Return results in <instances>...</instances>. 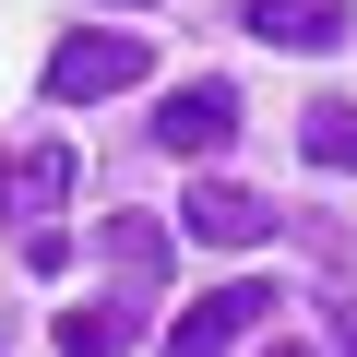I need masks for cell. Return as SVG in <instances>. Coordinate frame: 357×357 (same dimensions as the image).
Listing matches in <instances>:
<instances>
[{"label":"cell","instance_id":"cell-4","mask_svg":"<svg viewBox=\"0 0 357 357\" xmlns=\"http://www.w3.org/2000/svg\"><path fill=\"white\" fill-rule=\"evenodd\" d=\"M262 310H274V286H215L203 310H178V321H167V357H227Z\"/></svg>","mask_w":357,"mask_h":357},{"label":"cell","instance_id":"cell-9","mask_svg":"<svg viewBox=\"0 0 357 357\" xmlns=\"http://www.w3.org/2000/svg\"><path fill=\"white\" fill-rule=\"evenodd\" d=\"M107 262H119L131 286H155V274H167V238H155L143 215H119V227H107Z\"/></svg>","mask_w":357,"mask_h":357},{"label":"cell","instance_id":"cell-7","mask_svg":"<svg viewBox=\"0 0 357 357\" xmlns=\"http://www.w3.org/2000/svg\"><path fill=\"white\" fill-rule=\"evenodd\" d=\"M131 345H143V310H131V298L60 310V357H131Z\"/></svg>","mask_w":357,"mask_h":357},{"label":"cell","instance_id":"cell-5","mask_svg":"<svg viewBox=\"0 0 357 357\" xmlns=\"http://www.w3.org/2000/svg\"><path fill=\"white\" fill-rule=\"evenodd\" d=\"M60 191H72V143H36L13 178H0V215H24V238H60V227H48Z\"/></svg>","mask_w":357,"mask_h":357},{"label":"cell","instance_id":"cell-12","mask_svg":"<svg viewBox=\"0 0 357 357\" xmlns=\"http://www.w3.org/2000/svg\"><path fill=\"white\" fill-rule=\"evenodd\" d=\"M0 178H13V167H0Z\"/></svg>","mask_w":357,"mask_h":357},{"label":"cell","instance_id":"cell-2","mask_svg":"<svg viewBox=\"0 0 357 357\" xmlns=\"http://www.w3.org/2000/svg\"><path fill=\"white\" fill-rule=\"evenodd\" d=\"M155 143H167V155H191V167L227 155V143H238V84H215V72H203V84H178V96L155 107Z\"/></svg>","mask_w":357,"mask_h":357},{"label":"cell","instance_id":"cell-3","mask_svg":"<svg viewBox=\"0 0 357 357\" xmlns=\"http://www.w3.org/2000/svg\"><path fill=\"white\" fill-rule=\"evenodd\" d=\"M178 227H191L203 250H262V238H274V203H262V191H238V178H191Z\"/></svg>","mask_w":357,"mask_h":357},{"label":"cell","instance_id":"cell-6","mask_svg":"<svg viewBox=\"0 0 357 357\" xmlns=\"http://www.w3.org/2000/svg\"><path fill=\"white\" fill-rule=\"evenodd\" d=\"M262 48H345V0H250Z\"/></svg>","mask_w":357,"mask_h":357},{"label":"cell","instance_id":"cell-10","mask_svg":"<svg viewBox=\"0 0 357 357\" xmlns=\"http://www.w3.org/2000/svg\"><path fill=\"white\" fill-rule=\"evenodd\" d=\"M321 333H333V357H357V310H345V298L321 310Z\"/></svg>","mask_w":357,"mask_h":357},{"label":"cell","instance_id":"cell-8","mask_svg":"<svg viewBox=\"0 0 357 357\" xmlns=\"http://www.w3.org/2000/svg\"><path fill=\"white\" fill-rule=\"evenodd\" d=\"M298 143H310V167H333V178H357V107H345V96H321V107H298Z\"/></svg>","mask_w":357,"mask_h":357},{"label":"cell","instance_id":"cell-11","mask_svg":"<svg viewBox=\"0 0 357 357\" xmlns=\"http://www.w3.org/2000/svg\"><path fill=\"white\" fill-rule=\"evenodd\" d=\"M262 357H310V345H262Z\"/></svg>","mask_w":357,"mask_h":357},{"label":"cell","instance_id":"cell-1","mask_svg":"<svg viewBox=\"0 0 357 357\" xmlns=\"http://www.w3.org/2000/svg\"><path fill=\"white\" fill-rule=\"evenodd\" d=\"M131 84H143V36H60V60H48L60 107H96V96H131Z\"/></svg>","mask_w":357,"mask_h":357}]
</instances>
